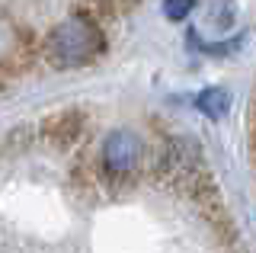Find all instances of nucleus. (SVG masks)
Listing matches in <instances>:
<instances>
[{
    "label": "nucleus",
    "mask_w": 256,
    "mask_h": 253,
    "mask_svg": "<svg viewBox=\"0 0 256 253\" xmlns=\"http://www.w3.org/2000/svg\"><path fill=\"white\" fill-rule=\"evenodd\" d=\"M106 48V36L96 22L84 16H68L48 32L45 38V58L54 70H74L100 58Z\"/></svg>",
    "instance_id": "f257e3e1"
},
{
    "label": "nucleus",
    "mask_w": 256,
    "mask_h": 253,
    "mask_svg": "<svg viewBox=\"0 0 256 253\" xmlns=\"http://www.w3.org/2000/svg\"><path fill=\"white\" fill-rule=\"evenodd\" d=\"M141 160V141L134 132L116 128L102 141V167L109 176H128Z\"/></svg>",
    "instance_id": "f03ea898"
},
{
    "label": "nucleus",
    "mask_w": 256,
    "mask_h": 253,
    "mask_svg": "<svg viewBox=\"0 0 256 253\" xmlns=\"http://www.w3.org/2000/svg\"><path fill=\"white\" fill-rule=\"evenodd\" d=\"M196 109L202 116H208V118H224L228 116V109H230V93L224 90V86H205L202 93L196 96Z\"/></svg>",
    "instance_id": "7ed1b4c3"
},
{
    "label": "nucleus",
    "mask_w": 256,
    "mask_h": 253,
    "mask_svg": "<svg viewBox=\"0 0 256 253\" xmlns=\"http://www.w3.org/2000/svg\"><path fill=\"white\" fill-rule=\"evenodd\" d=\"M80 132V112H74V109H68V112H58L52 116L45 122V135L52 141H58V144H68V141H74Z\"/></svg>",
    "instance_id": "20e7f679"
},
{
    "label": "nucleus",
    "mask_w": 256,
    "mask_h": 253,
    "mask_svg": "<svg viewBox=\"0 0 256 253\" xmlns=\"http://www.w3.org/2000/svg\"><path fill=\"white\" fill-rule=\"evenodd\" d=\"M196 10V0H164V16L170 22H182Z\"/></svg>",
    "instance_id": "39448f33"
}]
</instances>
